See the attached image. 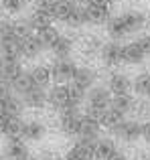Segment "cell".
<instances>
[{
	"instance_id": "cell-15",
	"label": "cell",
	"mask_w": 150,
	"mask_h": 160,
	"mask_svg": "<svg viewBox=\"0 0 150 160\" xmlns=\"http://www.w3.org/2000/svg\"><path fill=\"white\" fill-rule=\"evenodd\" d=\"M20 73H22L20 59H6V57H0V79H6V81L12 83Z\"/></svg>"
},
{
	"instance_id": "cell-48",
	"label": "cell",
	"mask_w": 150,
	"mask_h": 160,
	"mask_svg": "<svg viewBox=\"0 0 150 160\" xmlns=\"http://www.w3.org/2000/svg\"><path fill=\"white\" fill-rule=\"evenodd\" d=\"M0 160H4V156H0Z\"/></svg>"
},
{
	"instance_id": "cell-24",
	"label": "cell",
	"mask_w": 150,
	"mask_h": 160,
	"mask_svg": "<svg viewBox=\"0 0 150 160\" xmlns=\"http://www.w3.org/2000/svg\"><path fill=\"white\" fill-rule=\"evenodd\" d=\"M49 49H51L53 55H55V59H67V57H71V53H73V41L69 39V37H65V35H59V39H57Z\"/></svg>"
},
{
	"instance_id": "cell-26",
	"label": "cell",
	"mask_w": 150,
	"mask_h": 160,
	"mask_svg": "<svg viewBox=\"0 0 150 160\" xmlns=\"http://www.w3.org/2000/svg\"><path fill=\"white\" fill-rule=\"evenodd\" d=\"M31 77L35 79L37 85L47 87L49 83L53 81V77H51V67H49V65H35L31 69Z\"/></svg>"
},
{
	"instance_id": "cell-38",
	"label": "cell",
	"mask_w": 150,
	"mask_h": 160,
	"mask_svg": "<svg viewBox=\"0 0 150 160\" xmlns=\"http://www.w3.org/2000/svg\"><path fill=\"white\" fill-rule=\"evenodd\" d=\"M142 140L146 142V146H150V120L142 124Z\"/></svg>"
},
{
	"instance_id": "cell-20",
	"label": "cell",
	"mask_w": 150,
	"mask_h": 160,
	"mask_svg": "<svg viewBox=\"0 0 150 160\" xmlns=\"http://www.w3.org/2000/svg\"><path fill=\"white\" fill-rule=\"evenodd\" d=\"M93 146H95V140H89V138H79L69 152L75 154L79 160H95L93 158Z\"/></svg>"
},
{
	"instance_id": "cell-39",
	"label": "cell",
	"mask_w": 150,
	"mask_h": 160,
	"mask_svg": "<svg viewBox=\"0 0 150 160\" xmlns=\"http://www.w3.org/2000/svg\"><path fill=\"white\" fill-rule=\"evenodd\" d=\"M108 160H128V156H126V152H122V150H116V152L114 154H112V156L110 158H108Z\"/></svg>"
},
{
	"instance_id": "cell-17",
	"label": "cell",
	"mask_w": 150,
	"mask_h": 160,
	"mask_svg": "<svg viewBox=\"0 0 150 160\" xmlns=\"http://www.w3.org/2000/svg\"><path fill=\"white\" fill-rule=\"evenodd\" d=\"M95 81H98V73H95L91 67L83 65V67H77V73H75L71 83H75L77 87H81V89H85V91H89L91 87L95 85Z\"/></svg>"
},
{
	"instance_id": "cell-9",
	"label": "cell",
	"mask_w": 150,
	"mask_h": 160,
	"mask_svg": "<svg viewBox=\"0 0 150 160\" xmlns=\"http://www.w3.org/2000/svg\"><path fill=\"white\" fill-rule=\"evenodd\" d=\"M85 20L87 24H106L110 18V4H85Z\"/></svg>"
},
{
	"instance_id": "cell-6",
	"label": "cell",
	"mask_w": 150,
	"mask_h": 160,
	"mask_svg": "<svg viewBox=\"0 0 150 160\" xmlns=\"http://www.w3.org/2000/svg\"><path fill=\"white\" fill-rule=\"evenodd\" d=\"M112 95L114 93L108 89V85H93L89 91H87V108H91V109L110 108Z\"/></svg>"
},
{
	"instance_id": "cell-3",
	"label": "cell",
	"mask_w": 150,
	"mask_h": 160,
	"mask_svg": "<svg viewBox=\"0 0 150 160\" xmlns=\"http://www.w3.org/2000/svg\"><path fill=\"white\" fill-rule=\"evenodd\" d=\"M81 112L79 108H67L59 112V130L63 136H79V128H81Z\"/></svg>"
},
{
	"instance_id": "cell-34",
	"label": "cell",
	"mask_w": 150,
	"mask_h": 160,
	"mask_svg": "<svg viewBox=\"0 0 150 160\" xmlns=\"http://www.w3.org/2000/svg\"><path fill=\"white\" fill-rule=\"evenodd\" d=\"M102 41L95 39V37H87L85 45H83V55L85 57H93V55H99V51H102Z\"/></svg>"
},
{
	"instance_id": "cell-45",
	"label": "cell",
	"mask_w": 150,
	"mask_h": 160,
	"mask_svg": "<svg viewBox=\"0 0 150 160\" xmlns=\"http://www.w3.org/2000/svg\"><path fill=\"white\" fill-rule=\"evenodd\" d=\"M146 98H148V99H150V91H148V93H146Z\"/></svg>"
},
{
	"instance_id": "cell-2",
	"label": "cell",
	"mask_w": 150,
	"mask_h": 160,
	"mask_svg": "<svg viewBox=\"0 0 150 160\" xmlns=\"http://www.w3.org/2000/svg\"><path fill=\"white\" fill-rule=\"evenodd\" d=\"M49 67H51V77L55 83H71L79 65L71 57H67V59H55Z\"/></svg>"
},
{
	"instance_id": "cell-31",
	"label": "cell",
	"mask_w": 150,
	"mask_h": 160,
	"mask_svg": "<svg viewBox=\"0 0 150 160\" xmlns=\"http://www.w3.org/2000/svg\"><path fill=\"white\" fill-rule=\"evenodd\" d=\"M37 35L41 37V41L45 43V47L49 49V47H51V45L57 41V39H59L61 32L57 31V28L53 27V24H49V27H45V28H41V31H37Z\"/></svg>"
},
{
	"instance_id": "cell-30",
	"label": "cell",
	"mask_w": 150,
	"mask_h": 160,
	"mask_svg": "<svg viewBox=\"0 0 150 160\" xmlns=\"http://www.w3.org/2000/svg\"><path fill=\"white\" fill-rule=\"evenodd\" d=\"M132 89L138 95H146L150 91V73H138L132 79Z\"/></svg>"
},
{
	"instance_id": "cell-42",
	"label": "cell",
	"mask_w": 150,
	"mask_h": 160,
	"mask_svg": "<svg viewBox=\"0 0 150 160\" xmlns=\"http://www.w3.org/2000/svg\"><path fill=\"white\" fill-rule=\"evenodd\" d=\"M71 2H73V4H85L87 0H71Z\"/></svg>"
},
{
	"instance_id": "cell-12",
	"label": "cell",
	"mask_w": 150,
	"mask_h": 160,
	"mask_svg": "<svg viewBox=\"0 0 150 160\" xmlns=\"http://www.w3.org/2000/svg\"><path fill=\"white\" fill-rule=\"evenodd\" d=\"M47 136V126L41 120H28L22 124V140L28 142H41Z\"/></svg>"
},
{
	"instance_id": "cell-21",
	"label": "cell",
	"mask_w": 150,
	"mask_h": 160,
	"mask_svg": "<svg viewBox=\"0 0 150 160\" xmlns=\"http://www.w3.org/2000/svg\"><path fill=\"white\" fill-rule=\"evenodd\" d=\"M136 106V99L132 98V93H118V95H112V102H110V108L120 112L122 116L130 113Z\"/></svg>"
},
{
	"instance_id": "cell-1",
	"label": "cell",
	"mask_w": 150,
	"mask_h": 160,
	"mask_svg": "<svg viewBox=\"0 0 150 160\" xmlns=\"http://www.w3.org/2000/svg\"><path fill=\"white\" fill-rule=\"evenodd\" d=\"M112 132V136L120 138L122 142H128V144H134L142 138V122L138 120H126L124 118L122 122H118L116 126L108 128Z\"/></svg>"
},
{
	"instance_id": "cell-35",
	"label": "cell",
	"mask_w": 150,
	"mask_h": 160,
	"mask_svg": "<svg viewBox=\"0 0 150 160\" xmlns=\"http://www.w3.org/2000/svg\"><path fill=\"white\" fill-rule=\"evenodd\" d=\"M132 112H136L138 118H144V120H150V99H136V106Z\"/></svg>"
},
{
	"instance_id": "cell-41",
	"label": "cell",
	"mask_w": 150,
	"mask_h": 160,
	"mask_svg": "<svg viewBox=\"0 0 150 160\" xmlns=\"http://www.w3.org/2000/svg\"><path fill=\"white\" fill-rule=\"evenodd\" d=\"M63 160H79V158H77V156H75V154H71V152H69V154H67V156H65Z\"/></svg>"
},
{
	"instance_id": "cell-44",
	"label": "cell",
	"mask_w": 150,
	"mask_h": 160,
	"mask_svg": "<svg viewBox=\"0 0 150 160\" xmlns=\"http://www.w3.org/2000/svg\"><path fill=\"white\" fill-rule=\"evenodd\" d=\"M27 160H43V158H35V156H28Z\"/></svg>"
},
{
	"instance_id": "cell-10",
	"label": "cell",
	"mask_w": 150,
	"mask_h": 160,
	"mask_svg": "<svg viewBox=\"0 0 150 160\" xmlns=\"http://www.w3.org/2000/svg\"><path fill=\"white\" fill-rule=\"evenodd\" d=\"M20 99H22L24 108L41 109V108L47 106V89H45V87H41V85H35V87H31L27 93L20 95Z\"/></svg>"
},
{
	"instance_id": "cell-40",
	"label": "cell",
	"mask_w": 150,
	"mask_h": 160,
	"mask_svg": "<svg viewBox=\"0 0 150 160\" xmlns=\"http://www.w3.org/2000/svg\"><path fill=\"white\" fill-rule=\"evenodd\" d=\"M6 120H8V116H0V134H4V128H6Z\"/></svg>"
},
{
	"instance_id": "cell-33",
	"label": "cell",
	"mask_w": 150,
	"mask_h": 160,
	"mask_svg": "<svg viewBox=\"0 0 150 160\" xmlns=\"http://www.w3.org/2000/svg\"><path fill=\"white\" fill-rule=\"evenodd\" d=\"M10 37H20L16 32V20H0V41Z\"/></svg>"
},
{
	"instance_id": "cell-29",
	"label": "cell",
	"mask_w": 150,
	"mask_h": 160,
	"mask_svg": "<svg viewBox=\"0 0 150 160\" xmlns=\"http://www.w3.org/2000/svg\"><path fill=\"white\" fill-rule=\"evenodd\" d=\"M22 124L20 116H12L6 120V128H4V134L8 138H22Z\"/></svg>"
},
{
	"instance_id": "cell-47",
	"label": "cell",
	"mask_w": 150,
	"mask_h": 160,
	"mask_svg": "<svg viewBox=\"0 0 150 160\" xmlns=\"http://www.w3.org/2000/svg\"><path fill=\"white\" fill-rule=\"evenodd\" d=\"M37 2H45V0H37Z\"/></svg>"
},
{
	"instance_id": "cell-7",
	"label": "cell",
	"mask_w": 150,
	"mask_h": 160,
	"mask_svg": "<svg viewBox=\"0 0 150 160\" xmlns=\"http://www.w3.org/2000/svg\"><path fill=\"white\" fill-rule=\"evenodd\" d=\"M45 43L41 41V37L37 35V32H31V35L22 37V57L28 59V61H35V59H39L41 55L45 51Z\"/></svg>"
},
{
	"instance_id": "cell-14",
	"label": "cell",
	"mask_w": 150,
	"mask_h": 160,
	"mask_svg": "<svg viewBox=\"0 0 150 160\" xmlns=\"http://www.w3.org/2000/svg\"><path fill=\"white\" fill-rule=\"evenodd\" d=\"M0 57L22 59V37H10L0 41Z\"/></svg>"
},
{
	"instance_id": "cell-19",
	"label": "cell",
	"mask_w": 150,
	"mask_h": 160,
	"mask_svg": "<svg viewBox=\"0 0 150 160\" xmlns=\"http://www.w3.org/2000/svg\"><path fill=\"white\" fill-rule=\"evenodd\" d=\"M116 150H118V146H116V142L112 138H98L95 146H93V158L95 160H108Z\"/></svg>"
},
{
	"instance_id": "cell-16",
	"label": "cell",
	"mask_w": 150,
	"mask_h": 160,
	"mask_svg": "<svg viewBox=\"0 0 150 160\" xmlns=\"http://www.w3.org/2000/svg\"><path fill=\"white\" fill-rule=\"evenodd\" d=\"M28 154V146L24 144L22 138H8L6 142V158L8 160H27Z\"/></svg>"
},
{
	"instance_id": "cell-18",
	"label": "cell",
	"mask_w": 150,
	"mask_h": 160,
	"mask_svg": "<svg viewBox=\"0 0 150 160\" xmlns=\"http://www.w3.org/2000/svg\"><path fill=\"white\" fill-rule=\"evenodd\" d=\"M146 57L148 55L144 53V49L140 47L138 41H132V43L124 45V63H128V65H140Z\"/></svg>"
},
{
	"instance_id": "cell-23",
	"label": "cell",
	"mask_w": 150,
	"mask_h": 160,
	"mask_svg": "<svg viewBox=\"0 0 150 160\" xmlns=\"http://www.w3.org/2000/svg\"><path fill=\"white\" fill-rule=\"evenodd\" d=\"M106 28H108V35H110L114 41H122V39H126V37L130 35L120 14L118 16H110L108 22H106Z\"/></svg>"
},
{
	"instance_id": "cell-32",
	"label": "cell",
	"mask_w": 150,
	"mask_h": 160,
	"mask_svg": "<svg viewBox=\"0 0 150 160\" xmlns=\"http://www.w3.org/2000/svg\"><path fill=\"white\" fill-rule=\"evenodd\" d=\"M0 6L8 14H20L27 8V0H0Z\"/></svg>"
},
{
	"instance_id": "cell-46",
	"label": "cell",
	"mask_w": 150,
	"mask_h": 160,
	"mask_svg": "<svg viewBox=\"0 0 150 160\" xmlns=\"http://www.w3.org/2000/svg\"><path fill=\"white\" fill-rule=\"evenodd\" d=\"M144 160H150V156H146V158H144Z\"/></svg>"
},
{
	"instance_id": "cell-37",
	"label": "cell",
	"mask_w": 150,
	"mask_h": 160,
	"mask_svg": "<svg viewBox=\"0 0 150 160\" xmlns=\"http://www.w3.org/2000/svg\"><path fill=\"white\" fill-rule=\"evenodd\" d=\"M136 41H138V43H140V47L144 49V53H146L148 57H150V35H142L140 39H136Z\"/></svg>"
},
{
	"instance_id": "cell-13",
	"label": "cell",
	"mask_w": 150,
	"mask_h": 160,
	"mask_svg": "<svg viewBox=\"0 0 150 160\" xmlns=\"http://www.w3.org/2000/svg\"><path fill=\"white\" fill-rule=\"evenodd\" d=\"M24 20H27V24L32 28V31H41V28L49 27V24L53 22L51 14H49L47 10H45L43 6H35L31 12H28V16H24Z\"/></svg>"
},
{
	"instance_id": "cell-8",
	"label": "cell",
	"mask_w": 150,
	"mask_h": 160,
	"mask_svg": "<svg viewBox=\"0 0 150 160\" xmlns=\"http://www.w3.org/2000/svg\"><path fill=\"white\" fill-rule=\"evenodd\" d=\"M122 20L124 24H126L128 32L130 35H134V32H140L146 28V14H144L142 10H136V8H130V10H124L122 14Z\"/></svg>"
},
{
	"instance_id": "cell-22",
	"label": "cell",
	"mask_w": 150,
	"mask_h": 160,
	"mask_svg": "<svg viewBox=\"0 0 150 160\" xmlns=\"http://www.w3.org/2000/svg\"><path fill=\"white\" fill-rule=\"evenodd\" d=\"M99 132H102V124L91 116H83L81 128H79V138H89V140H98Z\"/></svg>"
},
{
	"instance_id": "cell-28",
	"label": "cell",
	"mask_w": 150,
	"mask_h": 160,
	"mask_svg": "<svg viewBox=\"0 0 150 160\" xmlns=\"http://www.w3.org/2000/svg\"><path fill=\"white\" fill-rule=\"evenodd\" d=\"M85 102H87V91L71 83L69 85V108H81Z\"/></svg>"
},
{
	"instance_id": "cell-5",
	"label": "cell",
	"mask_w": 150,
	"mask_h": 160,
	"mask_svg": "<svg viewBox=\"0 0 150 160\" xmlns=\"http://www.w3.org/2000/svg\"><path fill=\"white\" fill-rule=\"evenodd\" d=\"M99 59L103 61V65L108 67H116L124 61V45L120 41H108L102 45V51H99Z\"/></svg>"
},
{
	"instance_id": "cell-43",
	"label": "cell",
	"mask_w": 150,
	"mask_h": 160,
	"mask_svg": "<svg viewBox=\"0 0 150 160\" xmlns=\"http://www.w3.org/2000/svg\"><path fill=\"white\" fill-rule=\"evenodd\" d=\"M103 2H106V4H116L118 0H103Z\"/></svg>"
},
{
	"instance_id": "cell-4",
	"label": "cell",
	"mask_w": 150,
	"mask_h": 160,
	"mask_svg": "<svg viewBox=\"0 0 150 160\" xmlns=\"http://www.w3.org/2000/svg\"><path fill=\"white\" fill-rule=\"evenodd\" d=\"M47 103L55 112H63L69 108V85L67 83H55L47 91Z\"/></svg>"
},
{
	"instance_id": "cell-11",
	"label": "cell",
	"mask_w": 150,
	"mask_h": 160,
	"mask_svg": "<svg viewBox=\"0 0 150 160\" xmlns=\"http://www.w3.org/2000/svg\"><path fill=\"white\" fill-rule=\"evenodd\" d=\"M108 89L114 95L118 93H130L132 91V79L128 77L126 73H120V71H114V73L108 75Z\"/></svg>"
},
{
	"instance_id": "cell-27",
	"label": "cell",
	"mask_w": 150,
	"mask_h": 160,
	"mask_svg": "<svg viewBox=\"0 0 150 160\" xmlns=\"http://www.w3.org/2000/svg\"><path fill=\"white\" fill-rule=\"evenodd\" d=\"M2 106H4V113H6L8 118H12V116H20V113H22L24 103H22L20 98H16V95L12 93V95H8V98L2 102Z\"/></svg>"
},
{
	"instance_id": "cell-25",
	"label": "cell",
	"mask_w": 150,
	"mask_h": 160,
	"mask_svg": "<svg viewBox=\"0 0 150 160\" xmlns=\"http://www.w3.org/2000/svg\"><path fill=\"white\" fill-rule=\"evenodd\" d=\"M10 85H12V91H14L16 95H22V93H27L31 87H35L37 83H35V79L31 77V71H22Z\"/></svg>"
},
{
	"instance_id": "cell-36",
	"label": "cell",
	"mask_w": 150,
	"mask_h": 160,
	"mask_svg": "<svg viewBox=\"0 0 150 160\" xmlns=\"http://www.w3.org/2000/svg\"><path fill=\"white\" fill-rule=\"evenodd\" d=\"M14 91H12V85L10 81H6V79H0V102H4V99L8 98V95H12Z\"/></svg>"
}]
</instances>
